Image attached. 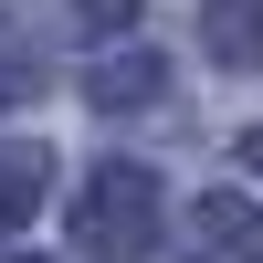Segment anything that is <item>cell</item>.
<instances>
[{"label": "cell", "mask_w": 263, "mask_h": 263, "mask_svg": "<svg viewBox=\"0 0 263 263\" xmlns=\"http://www.w3.org/2000/svg\"><path fill=\"white\" fill-rule=\"evenodd\" d=\"M147 221H158V179H147V168H95L84 200H74V232H84L95 263H137L147 242H158Z\"/></svg>", "instance_id": "cell-1"}, {"label": "cell", "mask_w": 263, "mask_h": 263, "mask_svg": "<svg viewBox=\"0 0 263 263\" xmlns=\"http://www.w3.org/2000/svg\"><path fill=\"white\" fill-rule=\"evenodd\" d=\"M190 263H263V211L253 200H200V253Z\"/></svg>", "instance_id": "cell-2"}, {"label": "cell", "mask_w": 263, "mask_h": 263, "mask_svg": "<svg viewBox=\"0 0 263 263\" xmlns=\"http://www.w3.org/2000/svg\"><path fill=\"white\" fill-rule=\"evenodd\" d=\"M200 42L232 63V74H253L263 63V0H200Z\"/></svg>", "instance_id": "cell-3"}, {"label": "cell", "mask_w": 263, "mask_h": 263, "mask_svg": "<svg viewBox=\"0 0 263 263\" xmlns=\"http://www.w3.org/2000/svg\"><path fill=\"white\" fill-rule=\"evenodd\" d=\"M42 200V147H0V232Z\"/></svg>", "instance_id": "cell-4"}, {"label": "cell", "mask_w": 263, "mask_h": 263, "mask_svg": "<svg viewBox=\"0 0 263 263\" xmlns=\"http://www.w3.org/2000/svg\"><path fill=\"white\" fill-rule=\"evenodd\" d=\"M147 95H158V63H147V53H116L95 74V105H147Z\"/></svg>", "instance_id": "cell-5"}, {"label": "cell", "mask_w": 263, "mask_h": 263, "mask_svg": "<svg viewBox=\"0 0 263 263\" xmlns=\"http://www.w3.org/2000/svg\"><path fill=\"white\" fill-rule=\"evenodd\" d=\"M21 84H32V63H21V42L0 32V95H21Z\"/></svg>", "instance_id": "cell-6"}, {"label": "cell", "mask_w": 263, "mask_h": 263, "mask_svg": "<svg viewBox=\"0 0 263 263\" xmlns=\"http://www.w3.org/2000/svg\"><path fill=\"white\" fill-rule=\"evenodd\" d=\"M63 11H84V21H116V11H126V0H63Z\"/></svg>", "instance_id": "cell-7"}, {"label": "cell", "mask_w": 263, "mask_h": 263, "mask_svg": "<svg viewBox=\"0 0 263 263\" xmlns=\"http://www.w3.org/2000/svg\"><path fill=\"white\" fill-rule=\"evenodd\" d=\"M253 158H263V126H253Z\"/></svg>", "instance_id": "cell-8"}]
</instances>
